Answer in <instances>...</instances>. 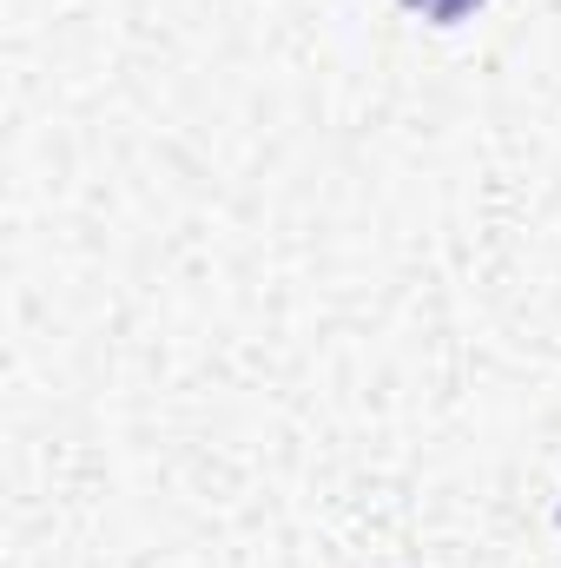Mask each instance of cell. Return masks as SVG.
Returning <instances> with one entry per match:
<instances>
[{"label":"cell","instance_id":"cell-1","mask_svg":"<svg viewBox=\"0 0 561 568\" xmlns=\"http://www.w3.org/2000/svg\"><path fill=\"white\" fill-rule=\"evenodd\" d=\"M410 13H422V20H436V27H449V20H469L482 0H404Z\"/></svg>","mask_w":561,"mask_h":568}]
</instances>
